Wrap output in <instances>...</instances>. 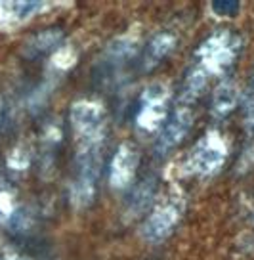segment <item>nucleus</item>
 Masks as SVG:
<instances>
[{
  "label": "nucleus",
  "mask_w": 254,
  "mask_h": 260,
  "mask_svg": "<svg viewBox=\"0 0 254 260\" xmlns=\"http://www.w3.org/2000/svg\"><path fill=\"white\" fill-rule=\"evenodd\" d=\"M69 124L73 132L75 151L103 149L107 136V115L101 104L94 100H79L69 109Z\"/></svg>",
  "instance_id": "nucleus-1"
},
{
  "label": "nucleus",
  "mask_w": 254,
  "mask_h": 260,
  "mask_svg": "<svg viewBox=\"0 0 254 260\" xmlns=\"http://www.w3.org/2000/svg\"><path fill=\"white\" fill-rule=\"evenodd\" d=\"M241 52V37L233 31H216L199 44L193 57V67L208 79L230 69Z\"/></svg>",
  "instance_id": "nucleus-2"
},
{
  "label": "nucleus",
  "mask_w": 254,
  "mask_h": 260,
  "mask_svg": "<svg viewBox=\"0 0 254 260\" xmlns=\"http://www.w3.org/2000/svg\"><path fill=\"white\" fill-rule=\"evenodd\" d=\"M103 165V149L75 151V172L69 182V203L77 211L88 209L98 193V182Z\"/></svg>",
  "instance_id": "nucleus-3"
},
{
  "label": "nucleus",
  "mask_w": 254,
  "mask_h": 260,
  "mask_svg": "<svg viewBox=\"0 0 254 260\" xmlns=\"http://www.w3.org/2000/svg\"><path fill=\"white\" fill-rule=\"evenodd\" d=\"M228 155H230V146L226 136H222L218 130H208L191 147L184 169L188 174L197 178H210L222 171V167L228 161Z\"/></svg>",
  "instance_id": "nucleus-4"
},
{
  "label": "nucleus",
  "mask_w": 254,
  "mask_h": 260,
  "mask_svg": "<svg viewBox=\"0 0 254 260\" xmlns=\"http://www.w3.org/2000/svg\"><path fill=\"white\" fill-rule=\"evenodd\" d=\"M186 211V201L178 193L166 195L149 211L146 220L141 222L139 236L149 243H161L174 234Z\"/></svg>",
  "instance_id": "nucleus-5"
},
{
  "label": "nucleus",
  "mask_w": 254,
  "mask_h": 260,
  "mask_svg": "<svg viewBox=\"0 0 254 260\" xmlns=\"http://www.w3.org/2000/svg\"><path fill=\"white\" fill-rule=\"evenodd\" d=\"M170 88L164 82H153L143 90L136 111V126L141 132H159L170 113Z\"/></svg>",
  "instance_id": "nucleus-6"
},
{
  "label": "nucleus",
  "mask_w": 254,
  "mask_h": 260,
  "mask_svg": "<svg viewBox=\"0 0 254 260\" xmlns=\"http://www.w3.org/2000/svg\"><path fill=\"white\" fill-rule=\"evenodd\" d=\"M193 126V111L188 106L176 104L172 111L168 113L164 124L157 132L155 140V151L159 155H166L172 151L176 146H180L184 138L189 134V130Z\"/></svg>",
  "instance_id": "nucleus-7"
},
{
  "label": "nucleus",
  "mask_w": 254,
  "mask_h": 260,
  "mask_svg": "<svg viewBox=\"0 0 254 260\" xmlns=\"http://www.w3.org/2000/svg\"><path fill=\"white\" fill-rule=\"evenodd\" d=\"M139 165V153L132 144H121L117 147L113 159L109 162V186L123 191L134 184L136 171Z\"/></svg>",
  "instance_id": "nucleus-8"
},
{
  "label": "nucleus",
  "mask_w": 254,
  "mask_h": 260,
  "mask_svg": "<svg viewBox=\"0 0 254 260\" xmlns=\"http://www.w3.org/2000/svg\"><path fill=\"white\" fill-rule=\"evenodd\" d=\"M176 42H178V37L172 31H159L157 35H153L143 52V61H141L143 71H151L157 65L163 63L176 48Z\"/></svg>",
  "instance_id": "nucleus-9"
},
{
  "label": "nucleus",
  "mask_w": 254,
  "mask_h": 260,
  "mask_svg": "<svg viewBox=\"0 0 254 260\" xmlns=\"http://www.w3.org/2000/svg\"><path fill=\"white\" fill-rule=\"evenodd\" d=\"M239 98V86L235 81H222L212 92L210 98V115L214 119H226L237 109Z\"/></svg>",
  "instance_id": "nucleus-10"
},
{
  "label": "nucleus",
  "mask_w": 254,
  "mask_h": 260,
  "mask_svg": "<svg viewBox=\"0 0 254 260\" xmlns=\"http://www.w3.org/2000/svg\"><path fill=\"white\" fill-rule=\"evenodd\" d=\"M136 50H138V41L132 35H123V37L115 39L103 52V61H101L103 69H107V71L119 69L130 57H134Z\"/></svg>",
  "instance_id": "nucleus-11"
},
{
  "label": "nucleus",
  "mask_w": 254,
  "mask_h": 260,
  "mask_svg": "<svg viewBox=\"0 0 254 260\" xmlns=\"http://www.w3.org/2000/svg\"><path fill=\"white\" fill-rule=\"evenodd\" d=\"M63 41V31L58 27H52V29H44V31L37 32L34 37H31L29 41L25 42L23 54L29 59H37L41 56H46L50 52L59 48V44Z\"/></svg>",
  "instance_id": "nucleus-12"
},
{
  "label": "nucleus",
  "mask_w": 254,
  "mask_h": 260,
  "mask_svg": "<svg viewBox=\"0 0 254 260\" xmlns=\"http://www.w3.org/2000/svg\"><path fill=\"white\" fill-rule=\"evenodd\" d=\"M153 187L155 184L149 180L148 184H143V186L136 187V195H134V199H132V205H130V211H143L146 207L149 205V199L153 197Z\"/></svg>",
  "instance_id": "nucleus-13"
},
{
  "label": "nucleus",
  "mask_w": 254,
  "mask_h": 260,
  "mask_svg": "<svg viewBox=\"0 0 254 260\" xmlns=\"http://www.w3.org/2000/svg\"><path fill=\"white\" fill-rule=\"evenodd\" d=\"M243 117H245V126L250 132H254V73L248 84V90L245 94V104H243Z\"/></svg>",
  "instance_id": "nucleus-14"
},
{
  "label": "nucleus",
  "mask_w": 254,
  "mask_h": 260,
  "mask_svg": "<svg viewBox=\"0 0 254 260\" xmlns=\"http://www.w3.org/2000/svg\"><path fill=\"white\" fill-rule=\"evenodd\" d=\"M16 216V205L10 191L0 189V224H8Z\"/></svg>",
  "instance_id": "nucleus-15"
},
{
  "label": "nucleus",
  "mask_w": 254,
  "mask_h": 260,
  "mask_svg": "<svg viewBox=\"0 0 254 260\" xmlns=\"http://www.w3.org/2000/svg\"><path fill=\"white\" fill-rule=\"evenodd\" d=\"M0 260H27L21 254V252H17L16 249H12V247H0Z\"/></svg>",
  "instance_id": "nucleus-16"
},
{
  "label": "nucleus",
  "mask_w": 254,
  "mask_h": 260,
  "mask_svg": "<svg viewBox=\"0 0 254 260\" xmlns=\"http://www.w3.org/2000/svg\"><path fill=\"white\" fill-rule=\"evenodd\" d=\"M214 10H218V14H230V12L239 10V6L237 4H216Z\"/></svg>",
  "instance_id": "nucleus-17"
}]
</instances>
